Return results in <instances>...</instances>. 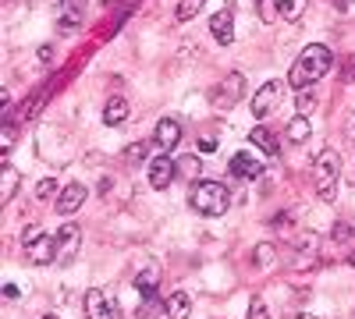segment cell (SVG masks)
I'll return each mask as SVG.
<instances>
[{
  "label": "cell",
  "mask_w": 355,
  "mask_h": 319,
  "mask_svg": "<svg viewBox=\"0 0 355 319\" xmlns=\"http://www.w3.org/2000/svg\"><path fill=\"white\" fill-rule=\"evenodd\" d=\"M331 64H334V53H331L327 46L313 43V46H306V50L299 53V61L291 64L288 85H295V89H309L313 82H320L323 75L331 71Z\"/></svg>",
  "instance_id": "6da1fadb"
},
{
  "label": "cell",
  "mask_w": 355,
  "mask_h": 319,
  "mask_svg": "<svg viewBox=\"0 0 355 319\" xmlns=\"http://www.w3.org/2000/svg\"><path fill=\"white\" fill-rule=\"evenodd\" d=\"M189 206L199 213V217H224L227 206H231V188L224 181H192L189 188Z\"/></svg>",
  "instance_id": "7a4b0ae2"
},
{
  "label": "cell",
  "mask_w": 355,
  "mask_h": 319,
  "mask_svg": "<svg viewBox=\"0 0 355 319\" xmlns=\"http://www.w3.org/2000/svg\"><path fill=\"white\" fill-rule=\"evenodd\" d=\"M338 181H341V156L334 149H323L316 160H313V185H316V195L323 202H331L338 195Z\"/></svg>",
  "instance_id": "3957f363"
},
{
  "label": "cell",
  "mask_w": 355,
  "mask_h": 319,
  "mask_svg": "<svg viewBox=\"0 0 355 319\" xmlns=\"http://www.w3.org/2000/svg\"><path fill=\"white\" fill-rule=\"evenodd\" d=\"M281 96H284V82H281V78H270L263 89H256V96H252V103H249L252 118H256V121L270 118V113L277 110V103H281Z\"/></svg>",
  "instance_id": "277c9868"
},
{
  "label": "cell",
  "mask_w": 355,
  "mask_h": 319,
  "mask_svg": "<svg viewBox=\"0 0 355 319\" xmlns=\"http://www.w3.org/2000/svg\"><path fill=\"white\" fill-rule=\"evenodd\" d=\"M256 8L263 15V21H295L306 11V0H256Z\"/></svg>",
  "instance_id": "5b68a950"
},
{
  "label": "cell",
  "mask_w": 355,
  "mask_h": 319,
  "mask_svg": "<svg viewBox=\"0 0 355 319\" xmlns=\"http://www.w3.org/2000/svg\"><path fill=\"white\" fill-rule=\"evenodd\" d=\"M242 93H245V78L239 75V71H231L217 89H214V96H210V103L217 107V110H231L234 103L242 100Z\"/></svg>",
  "instance_id": "8992f818"
},
{
  "label": "cell",
  "mask_w": 355,
  "mask_h": 319,
  "mask_svg": "<svg viewBox=\"0 0 355 319\" xmlns=\"http://www.w3.org/2000/svg\"><path fill=\"white\" fill-rule=\"evenodd\" d=\"M85 319H117V305L100 291V287H89L85 291Z\"/></svg>",
  "instance_id": "52a82bcc"
},
{
  "label": "cell",
  "mask_w": 355,
  "mask_h": 319,
  "mask_svg": "<svg viewBox=\"0 0 355 319\" xmlns=\"http://www.w3.org/2000/svg\"><path fill=\"white\" fill-rule=\"evenodd\" d=\"M174 178H178V160H171V153L150 160V188H171Z\"/></svg>",
  "instance_id": "ba28073f"
},
{
  "label": "cell",
  "mask_w": 355,
  "mask_h": 319,
  "mask_svg": "<svg viewBox=\"0 0 355 319\" xmlns=\"http://www.w3.org/2000/svg\"><path fill=\"white\" fill-rule=\"evenodd\" d=\"M25 259H28L33 266H46V263H53V259H57V238H53V235H43L40 241H33V245L25 248Z\"/></svg>",
  "instance_id": "9c48e42d"
},
{
  "label": "cell",
  "mask_w": 355,
  "mask_h": 319,
  "mask_svg": "<svg viewBox=\"0 0 355 319\" xmlns=\"http://www.w3.org/2000/svg\"><path fill=\"white\" fill-rule=\"evenodd\" d=\"M78 241H82L78 224H64L61 230H57V259H61V263H68V259L78 252Z\"/></svg>",
  "instance_id": "30bf717a"
},
{
  "label": "cell",
  "mask_w": 355,
  "mask_h": 319,
  "mask_svg": "<svg viewBox=\"0 0 355 319\" xmlns=\"http://www.w3.org/2000/svg\"><path fill=\"white\" fill-rule=\"evenodd\" d=\"M82 202H85V185L71 181V185H64L61 195H57V213H61V217H71V213H78Z\"/></svg>",
  "instance_id": "8fae6325"
},
{
  "label": "cell",
  "mask_w": 355,
  "mask_h": 319,
  "mask_svg": "<svg viewBox=\"0 0 355 319\" xmlns=\"http://www.w3.org/2000/svg\"><path fill=\"white\" fill-rule=\"evenodd\" d=\"M157 146L164 149V153H171L178 142H182V121H174V118H164L160 125H157Z\"/></svg>",
  "instance_id": "7c38bea8"
},
{
  "label": "cell",
  "mask_w": 355,
  "mask_h": 319,
  "mask_svg": "<svg viewBox=\"0 0 355 319\" xmlns=\"http://www.w3.org/2000/svg\"><path fill=\"white\" fill-rule=\"evenodd\" d=\"M210 33H214V39H217L220 46H231V39H234V15H231L227 8L210 18Z\"/></svg>",
  "instance_id": "4fadbf2b"
},
{
  "label": "cell",
  "mask_w": 355,
  "mask_h": 319,
  "mask_svg": "<svg viewBox=\"0 0 355 319\" xmlns=\"http://www.w3.org/2000/svg\"><path fill=\"white\" fill-rule=\"evenodd\" d=\"M259 170H263V160L252 156V153H234L231 156V174L234 178H259Z\"/></svg>",
  "instance_id": "5bb4252c"
},
{
  "label": "cell",
  "mask_w": 355,
  "mask_h": 319,
  "mask_svg": "<svg viewBox=\"0 0 355 319\" xmlns=\"http://www.w3.org/2000/svg\"><path fill=\"white\" fill-rule=\"evenodd\" d=\"M157 284H160V263L157 259H142V266L135 273V287L146 295V291H157Z\"/></svg>",
  "instance_id": "9a60e30c"
},
{
  "label": "cell",
  "mask_w": 355,
  "mask_h": 319,
  "mask_svg": "<svg viewBox=\"0 0 355 319\" xmlns=\"http://www.w3.org/2000/svg\"><path fill=\"white\" fill-rule=\"evenodd\" d=\"M309 135H313V121L306 118V113H295V118L288 121V128H284V138L291 142V146H302Z\"/></svg>",
  "instance_id": "2e32d148"
},
{
  "label": "cell",
  "mask_w": 355,
  "mask_h": 319,
  "mask_svg": "<svg viewBox=\"0 0 355 319\" xmlns=\"http://www.w3.org/2000/svg\"><path fill=\"white\" fill-rule=\"evenodd\" d=\"M18 185H21L18 167L15 163H4V170H0V202H11L15 192H18Z\"/></svg>",
  "instance_id": "e0dca14e"
},
{
  "label": "cell",
  "mask_w": 355,
  "mask_h": 319,
  "mask_svg": "<svg viewBox=\"0 0 355 319\" xmlns=\"http://www.w3.org/2000/svg\"><path fill=\"white\" fill-rule=\"evenodd\" d=\"M164 312H167L171 319H189V316H192V298H189V291H174V295L164 302Z\"/></svg>",
  "instance_id": "ac0fdd59"
},
{
  "label": "cell",
  "mask_w": 355,
  "mask_h": 319,
  "mask_svg": "<svg viewBox=\"0 0 355 319\" xmlns=\"http://www.w3.org/2000/svg\"><path fill=\"white\" fill-rule=\"evenodd\" d=\"M125 118H128V100L125 96H110L107 107H103V125L114 128V125H121Z\"/></svg>",
  "instance_id": "d6986e66"
},
{
  "label": "cell",
  "mask_w": 355,
  "mask_h": 319,
  "mask_svg": "<svg viewBox=\"0 0 355 319\" xmlns=\"http://www.w3.org/2000/svg\"><path fill=\"white\" fill-rule=\"evenodd\" d=\"M249 138H252V146H259L270 160H277V138H274V131H270V128H252V131H249Z\"/></svg>",
  "instance_id": "ffe728a7"
},
{
  "label": "cell",
  "mask_w": 355,
  "mask_h": 319,
  "mask_svg": "<svg viewBox=\"0 0 355 319\" xmlns=\"http://www.w3.org/2000/svg\"><path fill=\"white\" fill-rule=\"evenodd\" d=\"M206 8V0H178V21H192V18H199V11Z\"/></svg>",
  "instance_id": "44dd1931"
},
{
  "label": "cell",
  "mask_w": 355,
  "mask_h": 319,
  "mask_svg": "<svg viewBox=\"0 0 355 319\" xmlns=\"http://www.w3.org/2000/svg\"><path fill=\"white\" fill-rule=\"evenodd\" d=\"M78 25H82V8L71 0V4L64 8V15H61V33H75Z\"/></svg>",
  "instance_id": "7402d4cb"
},
{
  "label": "cell",
  "mask_w": 355,
  "mask_h": 319,
  "mask_svg": "<svg viewBox=\"0 0 355 319\" xmlns=\"http://www.w3.org/2000/svg\"><path fill=\"white\" fill-rule=\"evenodd\" d=\"M61 192H64V188L57 185L53 178H43V181L36 185V199H53V195H61Z\"/></svg>",
  "instance_id": "603a6c76"
},
{
  "label": "cell",
  "mask_w": 355,
  "mask_h": 319,
  "mask_svg": "<svg viewBox=\"0 0 355 319\" xmlns=\"http://www.w3.org/2000/svg\"><path fill=\"white\" fill-rule=\"evenodd\" d=\"M146 156H150V146H146V142H132V146L125 149V160L128 163H142Z\"/></svg>",
  "instance_id": "cb8c5ba5"
},
{
  "label": "cell",
  "mask_w": 355,
  "mask_h": 319,
  "mask_svg": "<svg viewBox=\"0 0 355 319\" xmlns=\"http://www.w3.org/2000/svg\"><path fill=\"white\" fill-rule=\"evenodd\" d=\"M295 107H299V113H306V118H309V110L316 107V93H313V89H299V100H295Z\"/></svg>",
  "instance_id": "d4e9b609"
},
{
  "label": "cell",
  "mask_w": 355,
  "mask_h": 319,
  "mask_svg": "<svg viewBox=\"0 0 355 319\" xmlns=\"http://www.w3.org/2000/svg\"><path fill=\"white\" fill-rule=\"evenodd\" d=\"M274 259H277L274 245H259V248H256V263H259V266H274Z\"/></svg>",
  "instance_id": "484cf974"
},
{
  "label": "cell",
  "mask_w": 355,
  "mask_h": 319,
  "mask_svg": "<svg viewBox=\"0 0 355 319\" xmlns=\"http://www.w3.org/2000/svg\"><path fill=\"white\" fill-rule=\"evenodd\" d=\"M249 319H270V312H266V302H263V298H252V302H249Z\"/></svg>",
  "instance_id": "4316f807"
},
{
  "label": "cell",
  "mask_w": 355,
  "mask_h": 319,
  "mask_svg": "<svg viewBox=\"0 0 355 319\" xmlns=\"http://www.w3.org/2000/svg\"><path fill=\"white\" fill-rule=\"evenodd\" d=\"M43 238V230L40 227H25V235H21V245L28 248V245H33V241H40Z\"/></svg>",
  "instance_id": "83f0119b"
},
{
  "label": "cell",
  "mask_w": 355,
  "mask_h": 319,
  "mask_svg": "<svg viewBox=\"0 0 355 319\" xmlns=\"http://www.w3.org/2000/svg\"><path fill=\"white\" fill-rule=\"evenodd\" d=\"M40 61L43 64H53V43H43L40 46Z\"/></svg>",
  "instance_id": "f1b7e54d"
},
{
  "label": "cell",
  "mask_w": 355,
  "mask_h": 319,
  "mask_svg": "<svg viewBox=\"0 0 355 319\" xmlns=\"http://www.w3.org/2000/svg\"><path fill=\"white\" fill-rule=\"evenodd\" d=\"M345 82H355V57H345Z\"/></svg>",
  "instance_id": "f546056e"
},
{
  "label": "cell",
  "mask_w": 355,
  "mask_h": 319,
  "mask_svg": "<svg viewBox=\"0 0 355 319\" xmlns=\"http://www.w3.org/2000/svg\"><path fill=\"white\" fill-rule=\"evenodd\" d=\"M199 149H202V153H214V149H217V138H214V135L199 138Z\"/></svg>",
  "instance_id": "4dcf8cb0"
},
{
  "label": "cell",
  "mask_w": 355,
  "mask_h": 319,
  "mask_svg": "<svg viewBox=\"0 0 355 319\" xmlns=\"http://www.w3.org/2000/svg\"><path fill=\"white\" fill-rule=\"evenodd\" d=\"M199 167V156H182V163H178V170H196Z\"/></svg>",
  "instance_id": "1f68e13d"
},
{
  "label": "cell",
  "mask_w": 355,
  "mask_h": 319,
  "mask_svg": "<svg viewBox=\"0 0 355 319\" xmlns=\"http://www.w3.org/2000/svg\"><path fill=\"white\" fill-rule=\"evenodd\" d=\"M352 4H355V0H334V8H341V11H345V8H352Z\"/></svg>",
  "instance_id": "d6a6232c"
},
{
  "label": "cell",
  "mask_w": 355,
  "mask_h": 319,
  "mask_svg": "<svg viewBox=\"0 0 355 319\" xmlns=\"http://www.w3.org/2000/svg\"><path fill=\"white\" fill-rule=\"evenodd\" d=\"M348 131H352V138H355V113H352V118H348Z\"/></svg>",
  "instance_id": "836d02e7"
},
{
  "label": "cell",
  "mask_w": 355,
  "mask_h": 319,
  "mask_svg": "<svg viewBox=\"0 0 355 319\" xmlns=\"http://www.w3.org/2000/svg\"><path fill=\"white\" fill-rule=\"evenodd\" d=\"M291 319H327V316H291Z\"/></svg>",
  "instance_id": "e575fe53"
},
{
  "label": "cell",
  "mask_w": 355,
  "mask_h": 319,
  "mask_svg": "<svg viewBox=\"0 0 355 319\" xmlns=\"http://www.w3.org/2000/svg\"><path fill=\"white\" fill-rule=\"evenodd\" d=\"M46 319H57V316H46Z\"/></svg>",
  "instance_id": "d590c367"
},
{
  "label": "cell",
  "mask_w": 355,
  "mask_h": 319,
  "mask_svg": "<svg viewBox=\"0 0 355 319\" xmlns=\"http://www.w3.org/2000/svg\"><path fill=\"white\" fill-rule=\"evenodd\" d=\"M64 4H71V0H64Z\"/></svg>",
  "instance_id": "8d00e7d4"
}]
</instances>
